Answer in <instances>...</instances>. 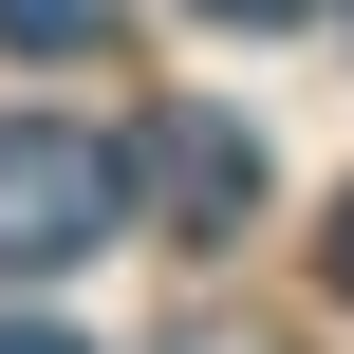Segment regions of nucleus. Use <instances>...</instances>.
<instances>
[{"mask_svg": "<svg viewBox=\"0 0 354 354\" xmlns=\"http://www.w3.org/2000/svg\"><path fill=\"white\" fill-rule=\"evenodd\" d=\"M131 243V149L75 112H0V280H75Z\"/></svg>", "mask_w": 354, "mask_h": 354, "instance_id": "f257e3e1", "label": "nucleus"}, {"mask_svg": "<svg viewBox=\"0 0 354 354\" xmlns=\"http://www.w3.org/2000/svg\"><path fill=\"white\" fill-rule=\"evenodd\" d=\"M149 187H168L187 224H243V205H261V149H243L224 112H168V131H149Z\"/></svg>", "mask_w": 354, "mask_h": 354, "instance_id": "f03ea898", "label": "nucleus"}, {"mask_svg": "<svg viewBox=\"0 0 354 354\" xmlns=\"http://www.w3.org/2000/svg\"><path fill=\"white\" fill-rule=\"evenodd\" d=\"M131 0H0V56H112Z\"/></svg>", "mask_w": 354, "mask_h": 354, "instance_id": "7ed1b4c3", "label": "nucleus"}, {"mask_svg": "<svg viewBox=\"0 0 354 354\" xmlns=\"http://www.w3.org/2000/svg\"><path fill=\"white\" fill-rule=\"evenodd\" d=\"M0 354H75V336H56V317H0Z\"/></svg>", "mask_w": 354, "mask_h": 354, "instance_id": "20e7f679", "label": "nucleus"}, {"mask_svg": "<svg viewBox=\"0 0 354 354\" xmlns=\"http://www.w3.org/2000/svg\"><path fill=\"white\" fill-rule=\"evenodd\" d=\"M317 261H336V299H354V187H336V243H317Z\"/></svg>", "mask_w": 354, "mask_h": 354, "instance_id": "39448f33", "label": "nucleus"}, {"mask_svg": "<svg viewBox=\"0 0 354 354\" xmlns=\"http://www.w3.org/2000/svg\"><path fill=\"white\" fill-rule=\"evenodd\" d=\"M205 19H317V0H205Z\"/></svg>", "mask_w": 354, "mask_h": 354, "instance_id": "423d86ee", "label": "nucleus"}]
</instances>
